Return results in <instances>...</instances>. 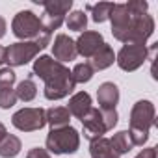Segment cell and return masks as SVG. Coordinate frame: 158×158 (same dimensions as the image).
<instances>
[{"label":"cell","instance_id":"9c48e42d","mask_svg":"<svg viewBox=\"0 0 158 158\" xmlns=\"http://www.w3.org/2000/svg\"><path fill=\"white\" fill-rule=\"evenodd\" d=\"M147 58H149V50L145 45H123V48L115 56V61L123 71L132 73L139 69Z\"/></svg>","mask_w":158,"mask_h":158},{"label":"cell","instance_id":"6da1fadb","mask_svg":"<svg viewBox=\"0 0 158 158\" xmlns=\"http://www.w3.org/2000/svg\"><path fill=\"white\" fill-rule=\"evenodd\" d=\"M112 34L125 45H145L154 32V21L147 13H132L125 4H115L110 15Z\"/></svg>","mask_w":158,"mask_h":158},{"label":"cell","instance_id":"8992f818","mask_svg":"<svg viewBox=\"0 0 158 158\" xmlns=\"http://www.w3.org/2000/svg\"><path fill=\"white\" fill-rule=\"evenodd\" d=\"M45 11L41 15V26L45 32L52 34L54 30H58L63 21L65 15L69 13V10L73 8V0H47V2H41Z\"/></svg>","mask_w":158,"mask_h":158},{"label":"cell","instance_id":"44dd1931","mask_svg":"<svg viewBox=\"0 0 158 158\" xmlns=\"http://www.w3.org/2000/svg\"><path fill=\"white\" fill-rule=\"evenodd\" d=\"M110 143H112L114 151H115L119 156H123V154H127L128 151L134 149V143H132V139H130L128 130H121V132L114 134V138H110Z\"/></svg>","mask_w":158,"mask_h":158},{"label":"cell","instance_id":"9a60e30c","mask_svg":"<svg viewBox=\"0 0 158 158\" xmlns=\"http://www.w3.org/2000/svg\"><path fill=\"white\" fill-rule=\"evenodd\" d=\"M114 61H115V54H114V48L110 47V45H102L95 54H93V58H91V67H93V71H104V69H108L110 65H114Z\"/></svg>","mask_w":158,"mask_h":158},{"label":"cell","instance_id":"5bb4252c","mask_svg":"<svg viewBox=\"0 0 158 158\" xmlns=\"http://www.w3.org/2000/svg\"><path fill=\"white\" fill-rule=\"evenodd\" d=\"M91 108H93V106H91V97H89V93H86V91L74 93V95L69 99V106H67L69 114L74 115L76 119H82Z\"/></svg>","mask_w":158,"mask_h":158},{"label":"cell","instance_id":"f1b7e54d","mask_svg":"<svg viewBox=\"0 0 158 158\" xmlns=\"http://www.w3.org/2000/svg\"><path fill=\"white\" fill-rule=\"evenodd\" d=\"M4 35H6V21H4V17H0V39Z\"/></svg>","mask_w":158,"mask_h":158},{"label":"cell","instance_id":"ba28073f","mask_svg":"<svg viewBox=\"0 0 158 158\" xmlns=\"http://www.w3.org/2000/svg\"><path fill=\"white\" fill-rule=\"evenodd\" d=\"M41 47L35 41H19L6 48V63L10 67H21L32 61L39 54Z\"/></svg>","mask_w":158,"mask_h":158},{"label":"cell","instance_id":"603a6c76","mask_svg":"<svg viewBox=\"0 0 158 158\" xmlns=\"http://www.w3.org/2000/svg\"><path fill=\"white\" fill-rule=\"evenodd\" d=\"M71 74H73L74 84H84V82H89L93 78V67L89 63H86V61L84 63H76L74 69L71 71Z\"/></svg>","mask_w":158,"mask_h":158},{"label":"cell","instance_id":"f546056e","mask_svg":"<svg viewBox=\"0 0 158 158\" xmlns=\"http://www.w3.org/2000/svg\"><path fill=\"white\" fill-rule=\"evenodd\" d=\"M2 63H6V48L0 45V65Z\"/></svg>","mask_w":158,"mask_h":158},{"label":"cell","instance_id":"277c9868","mask_svg":"<svg viewBox=\"0 0 158 158\" xmlns=\"http://www.w3.org/2000/svg\"><path fill=\"white\" fill-rule=\"evenodd\" d=\"M47 151L54 154H73L80 147V134L76 128L63 127V128H52L47 136Z\"/></svg>","mask_w":158,"mask_h":158},{"label":"cell","instance_id":"7a4b0ae2","mask_svg":"<svg viewBox=\"0 0 158 158\" xmlns=\"http://www.w3.org/2000/svg\"><path fill=\"white\" fill-rule=\"evenodd\" d=\"M35 76H39L45 82V97L48 101H60L65 99L69 93H73L74 89V80L71 71L56 61L52 56H39V60H35L34 63V73Z\"/></svg>","mask_w":158,"mask_h":158},{"label":"cell","instance_id":"7c38bea8","mask_svg":"<svg viewBox=\"0 0 158 158\" xmlns=\"http://www.w3.org/2000/svg\"><path fill=\"white\" fill-rule=\"evenodd\" d=\"M52 56L56 61L63 63V61H73L78 54H76V47H74V41L65 35V34H58L56 39H54V45H52Z\"/></svg>","mask_w":158,"mask_h":158},{"label":"cell","instance_id":"5b68a950","mask_svg":"<svg viewBox=\"0 0 158 158\" xmlns=\"http://www.w3.org/2000/svg\"><path fill=\"white\" fill-rule=\"evenodd\" d=\"M11 30H13V35L23 39V41H35L45 30L41 26V21L39 17L30 11V10H24V11H19L15 17H13V23H11ZM52 35V34H50Z\"/></svg>","mask_w":158,"mask_h":158},{"label":"cell","instance_id":"2e32d148","mask_svg":"<svg viewBox=\"0 0 158 158\" xmlns=\"http://www.w3.org/2000/svg\"><path fill=\"white\" fill-rule=\"evenodd\" d=\"M45 117H47V123L50 125V130L69 127V121H71V114L63 106H52V108L45 110Z\"/></svg>","mask_w":158,"mask_h":158},{"label":"cell","instance_id":"52a82bcc","mask_svg":"<svg viewBox=\"0 0 158 158\" xmlns=\"http://www.w3.org/2000/svg\"><path fill=\"white\" fill-rule=\"evenodd\" d=\"M11 123L21 132H35V130H41L47 125L45 110L43 108H23V110H19V112L13 114Z\"/></svg>","mask_w":158,"mask_h":158},{"label":"cell","instance_id":"d6986e66","mask_svg":"<svg viewBox=\"0 0 158 158\" xmlns=\"http://www.w3.org/2000/svg\"><path fill=\"white\" fill-rule=\"evenodd\" d=\"M15 95H17V101H23V102H30V101L35 99V95H37V86H35V82H34V74H30L28 78H24V80L17 86Z\"/></svg>","mask_w":158,"mask_h":158},{"label":"cell","instance_id":"4dcf8cb0","mask_svg":"<svg viewBox=\"0 0 158 158\" xmlns=\"http://www.w3.org/2000/svg\"><path fill=\"white\" fill-rule=\"evenodd\" d=\"M6 134H8V132H6V127H4L2 123H0V141H2V139L6 138Z\"/></svg>","mask_w":158,"mask_h":158},{"label":"cell","instance_id":"4fadbf2b","mask_svg":"<svg viewBox=\"0 0 158 158\" xmlns=\"http://www.w3.org/2000/svg\"><path fill=\"white\" fill-rule=\"evenodd\" d=\"M97 101L101 110H115L119 102V88L114 82H104L97 89Z\"/></svg>","mask_w":158,"mask_h":158},{"label":"cell","instance_id":"ac0fdd59","mask_svg":"<svg viewBox=\"0 0 158 158\" xmlns=\"http://www.w3.org/2000/svg\"><path fill=\"white\" fill-rule=\"evenodd\" d=\"M23 149V143L17 136L6 134V138L0 141V158H15Z\"/></svg>","mask_w":158,"mask_h":158},{"label":"cell","instance_id":"4316f807","mask_svg":"<svg viewBox=\"0 0 158 158\" xmlns=\"http://www.w3.org/2000/svg\"><path fill=\"white\" fill-rule=\"evenodd\" d=\"M26 158H50L48 151L47 149H41V147H34L26 152Z\"/></svg>","mask_w":158,"mask_h":158},{"label":"cell","instance_id":"30bf717a","mask_svg":"<svg viewBox=\"0 0 158 158\" xmlns=\"http://www.w3.org/2000/svg\"><path fill=\"white\" fill-rule=\"evenodd\" d=\"M80 121H82V127H84V138H88L89 141H95V139L102 138L108 132L101 108H91Z\"/></svg>","mask_w":158,"mask_h":158},{"label":"cell","instance_id":"3957f363","mask_svg":"<svg viewBox=\"0 0 158 158\" xmlns=\"http://www.w3.org/2000/svg\"><path fill=\"white\" fill-rule=\"evenodd\" d=\"M156 125V110L151 101H138L130 110V139L134 147H143L151 128Z\"/></svg>","mask_w":158,"mask_h":158},{"label":"cell","instance_id":"8fae6325","mask_svg":"<svg viewBox=\"0 0 158 158\" xmlns=\"http://www.w3.org/2000/svg\"><path fill=\"white\" fill-rule=\"evenodd\" d=\"M104 45V37L99 32H82L80 37L74 41L76 47V54H80L84 58H93V54Z\"/></svg>","mask_w":158,"mask_h":158},{"label":"cell","instance_id":"cb8c5ba5","mask_svg":"<svg viewBox=\"0 0 158 158\" xmlns=\"http://www.w3.org/2000/svg\"><path fill=\"white\" fill-rule=\"evenodd\" d=\"M17 102V95H15V89L13 88H6V89H0V108H11L13 104Z\"/></svg>","mask_w":158,"mask_h":158},{"label":"cell","instance_id":"7402d4cb","mask_svg":"<svg viewBox=\"0 0 158 158\" xmlns=\"http://www.w3.org/2000/svg\"><path fill=\"white\" fill-rule=\"evenodd\" d=\"M65 24L73 32H86V26H88V15H86V11H80V10L71 11L67 15V19H65Z\"/></svg>","mask_w":158,"mask_h":158},{"label":"cell","instance_id":"484cf974","mask_svg":"<svg viewBox=\"0 0 158 158\" xmlns=\"http://www.w3.org/2000/svg\"><path fill=\"white\" fill-rule=\"evenodd\" d=\"M101 112H102V117H104L106 128H108V130H112V128L117 125V119H119L117 112H115V110H101Z\"/></svg>","mask_w":158,"mask_h":158},{"label":"cell","instance_id":"d4e9b609","mask_svg":"<svg viewBox=\"0 0 158 158\" xmlns=\"http://www.w3.org/2000/svg\"><path fill=\"white\" fill-rule=\"evenodd\" d=\"M17 80V74L13 73V69L10 67H4L0 69V89H6V88H11Z\"/></svg>","mask_w":158,"mask_h":158},{"label":"cell","instance_id":"ffe728a7","mask_svg":"<svg viewBox=\"0 0 158 158\" xmlns=\"http://www.w3.org/2000/svg\"><path fill=\"white\" fill-rule=\"evenodd\" d=\"M114 2H99V4H88L86 10L91 11V19L95 23H104L110 19L112 11H114Z\"/></svg>","mask_w":158,"mask_h":158},{"label":"cell","instance_id":"83f0119b","mask_svg":"<svg viewBox=\"0 0 158 158\" xmlns=\"http://www.w3.org/2000/svg\"><path fill=\"white\" fill-rule=\"evenodd\" d=\"M136 158H156V147H145Z\"/></svg>","mask_w":158,"mask_h":158},{"label":"cell","instance_id":"e0dca14e","mask_svg":"<svg viewBox=\"0 0 158 158\" xmlns=\"http://www.w3.org/2000/svg\"><path fill=\"white\" fill-rule=\"evenodd\" d=\"M89 152H91V158H119V154L114 151L108 138H99V139L91 141Z\"/></svg>","mask_w":158,"mask_h":158}]
</instances>
